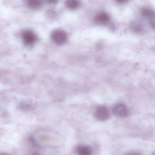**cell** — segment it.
<instances>
[{"instance_id": "3", "label": "cell", "mask_w": 155, "mask_h": 155, "mask_svg": "<svg viewBox=\"0 0 155 155\" xmlns=\"http://www.w3.org/2000/svg\"><path fill=\"white\" fill-rule=\"evenodd\" d=\"M109 111L107 108L103 106L99 107L95 112L96 117L101 121L107 119L109 117Z\"/></svg>"}, {"instance_id": "1", "label": "cell", "mask_w": 155, "mask_h": 155, "mask_svg": "<svg viewBox=\"0 0 155 155\" xmlns=\"http://www.w3.org/2000/svg\"><path fill=\"white\" fill-rule=\"evenodd\" d=\"M51 38L55 43L58 44H62L67 41L68 36L64 31L56 30L51 33Z\"/></svg>"}, {"instance_id": "10", "label": "cell", "mask_w": 155, "mask_h": 155, "mask_svg": "<svg viewBox=\"0 0 155 155\" xmlns=\"http://www.w3.org/2000/svg\"><path fill=\"white\" fill-rule=\"evenodd\" d=\"M128 155H140V154H138V153H131V154H129Z\"/></svg>"}, {"instance_id": "5", "label": "cell", "mask_w": 155, "mask_h": 155, "mask_svg": "<svg viewBox=\"0 0 155 155\" xmlns=\"http://www.w3.org/2000/svg\"><path fill=\"white\" fill-rule=\"evenodd\" d=\"M142 14L148 18L150 25L155 29V12L151 10L145 9L142 11Z\"/></svg>"}, {"instance_id": "7", "label": "cell", "mask_w": 155, "mask_h": 155, "mask_svg": "<svg viewBox=\"0 0 155 155\" xmlns=\"http://www.w3.org/2000/svg\"><path fill=\"white\" fill-rule=\"evenodd\" d=\"M95 20L98 23L100 24H105L109 21L110 17L107 13L102 12L97 15Z\"/></svg>"}, {"instance_id": "9", "label": "cell", "mask_w": 155, "mask_h": 155, "mask_svg": "<svg viewBox=\"0 0 155 155\" xmlns=\"http://www.w3.org/2000/svg\"><path fill=\"white\" fill-rule=\"evenodd\" d=\"M41 4V2L38 0H31L28 2V6L32 8H39L40 7Z\"/></svg>"}, {"instance_id": "4", "label": "cell", "mask_w": 155, "mask_h": 155, "mask_svg": "<svg viewBox=\"0 0 155 155\" xmlns=\"http://www.w3.org/2000/svg\"><path fill=\"white\" fill-rule=\"evenodd\" d=\"M21 37L23 41L27 45L33 44L37 39L36 35L30 30H26L23 31Z\"/></svg>"}, {"instance_id": "2", "label": "cell", "mask_w": 155, "mask_h": 155, "mask_svg": "<svg viewBox=\"0 0 155 155\" xmlns=\"http://www.w3.org/2000/svg\"><path fill=\"white\" fill-rule=\"evenodd\" d=\"M113 112L117 117L121 118L126 117L129 114L127 108L122 103L116 104L113 107Z\"/></svg>"}, {"instance_id": "12", "label": "cell", "mask_w": 155, "mask_h": 155, "mask_svg": "<svg viewBox=\"0 0 155 155\" xmlns=\"http://www.w3.org/2000/svg\"><path fill=\"white\" fill-rule=\"evenodd\" d=\"M1 155H8V154H1Z\"/></svg>"}, {"instance_id": "13", "label": "cell", "mask_w": 155, "mask_h": 155, "mask_svg": "<svg viewBox=\"0 0 155 155\" xmlns=\"http://www.w3.org/2000/svg\"><path fill=\"white\" fill-rule=\"evenodd\" d=\"M155 155V154H154V155Z\"/></svg>"}, {"instance_id": "6", "label": "cell", "mask_w": 155, "mask_h": 155, "mask_svg": "<svg viewBox=\"0 0 155 155\" xmlns=\"http://www.w3.org/2000/svg\"><path fill=\"white\" fill-rule=\"evenodd\" d=\"M76 152L78 155H91L92 150L90 147L86 145L78 146L76 149Z\"/></svg>"}, {"instance_id": "11", "label": "cell", "mask_w": 155, "mask_h": 155, "mask_svg": "<svg viewBox=\"0 0 155 155\" xmlns=\"http://www.w3.org/2000/svg\"><path fill=\"white\" fill-rule=\"evenodd\" d=\"M32 155H40L39 154H37V153H35V154H32Z\"/></svg>"}, {"instance_id": "8", "label": "cell", "mask_w": 155, "mask_h": 155, "mask_svg": "<svg viewBox=\"0 0 155 155\" xmlns=\"http://www.w3.org/2000/svg\"><path fill=\"white\" fill-rule=\"evenodd\" d=\"M66 5L68 8L71 9H75L79 6V2L75 0H69L66 2Z\"/></svg>"}]
</instances>
